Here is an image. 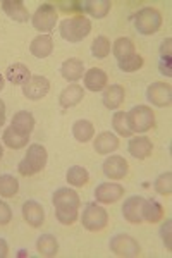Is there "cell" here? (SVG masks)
<instances>
[{
	"mask_svg": "<svg viewBox=\"0 0 172 258\" xmlns=\"http://www.w3.org/2000/svg\"><path fill=\"white\" fill-rule=\"evenodd\" d=\"M52 203L55 207V217L64 226H71L78 220L81 200L79 195L71 188H59L52 197Z\"/></svg>",
	"mask_w": 172,
	"mask_h": 258,
	"instance_id": "cell-1",
	"label": "cell"
},
{
	"mask_svg": "<svg viewBox=\"0 0 172 258\" xmlns=\"http://www.w3.org/2000/svg\"><path fill=\"white\" fill-rule=\"evenodd\" d=\"M61 36L69 43H78V41L85 40L91 31V21L85 14L69 16L64 19L59 26Z\"/></svg>",
	"mask_w": 172,
	"mask_h": 258,
	"instance_id": "cell-2",
	"label": "cell"
},
{
	"mask_svg": "<svg viewBox=\"0 0 172 258\" xmlns=\"http://www.w3.org/2000/svg\"><path fill=\"white\" fill-rule=\"evenodd\" d=\"M48 153L47 148L41 147L38 143H33L28 147V153L24 155V159L19 162L18 170L21 176H35V174L41 172L47 165Z\"/></svg>",
	"mask_w": 172,
	"mask_h": 258,
	"instance_id": "cell-3",
	"label": "cell"
},
{
	"mask_svg": "<svg viewBox=\"0 0 172 258\" xmlns=\"http://www.w3.org/2000/svg\"><path fill=\"white\" fill-rule=\"evenodd\" d=\"M128 122L131 133H146L155 127V114L148 105H134L128 112Z\"/></svg>",
	"mask_w": 172,
	"mask_h": 258,
	"instance_id": "cell-4",
	"label": "cell"
},
{
	"mask_svg": "<svg viewBox=\"0 0 172 258\" xmlns=\"http://www.w3.org/2000/svg\"><path fill=\"white\" fill-rule=\"evenodd\" d=\"M81 224L86 231L91 232H100L107 227L108 224V214L103 207L96 205V203H88L83 209L81 215Z\"/></svg>",
	"mask_w": 172,
	"mask_h": 258,
	"instance_id": "cell-5",
	"label": "cell"
},
{
	"mask_svg": "<svg viewBox=\"0 0 172 258\" xmlns=\"http://www.w3.org/2000/svg\"><path fill=\"white\" fill-rule=\"evenodd\" d=\"M134 26L141 35H155L162 26V14L155 7H143L134 18Z\"/></svg>",
	"mask_w": 172,
	"mask_h": 258,
	"instance_id": "cell-6",
	"label": "cell"
},
{
	"mask_svg": "<svg viewBox=\"0 0 172 258\" xmlns=\"http://www.w3.org/2000/svg\"><path fill=\"white\" fill-rule=\"evenodd\" d=\"M59 19L57 9L53 4H41V6L36 9V12L33 14L31 23L35 26V30H38L40 33H48L55 28V23Z\"/></svg>",
	"mask_w": 172,
	"mask_h": 258,
	"instance_id": "cell-7",
	"label": "cell"
},
{
	"mask_svg": "<svg viewBox=\"0 0 172 258\" xmlns=\"http://www.w3.org/2000/svg\"><path fill=\"white\" fill-rule=\"evenodd\" d=\"M108 248H110V251L114 255L124 258H136L141 253L138 241L129 234H116L108 243Z\"/></svg>",
	"mask_w": 172,
	"mask_h": 258,
	"instance_id": "cell-8",
	"label": "cell"
},
{
	"mask_svg": "<svg viewBox=\"0 0 172 258\" xmlns=\"http://www.w3.org/2000/svg\"><path fill=\"white\" fill-rule=\"evenodd\" d=\"M146 98L155 107H170L172 103V86L169 83L155 81L146 90Z\"/></svg>",
	"mask_w": 172,
	"mask_h": 258,
	"instance_id": "cell-9",
	"label": "cell"
},
{
	"mask_svg": "<svg viewBox=\"0 0 172 258\" xmlns=\"http://www.w3.org/2000/svg\"><path fill=\"white\" fill-rule=\"evenodd\" d=\"M50 90V81L45 76H31L29 80L23 85V95L28 100H41Z\"/></svg>",
	"mask_w": 172,
	"mask_h": 258,
	"instance_id": "cell-10",
	"label": "cell"
},
{
	"mask_svg": "<svg viewBox=\"0 0 172 258\" xmlns=\"http://www.w3.org/2000/svg\"><path fill=\"white\" fill-rule=\"evenodd\" d=\"M102 170L103 174L108 177V179H114V181H119L128 176V170H129V164L124 157L121 155H110L103 160L102 164Z\"/></svg>",
	"mask_w": 172,
	"mask_h": 258,
	"instance_id": "cell-11",
	"label": "cell"
},
{
	"mask_svg": "<svg viewBox=\"0 0 172 258\" xmlns=\"http://www.w3.org/2000/svg\"><path fill=\"white\" fill-rule=\"evenodd\" d=\"M123 197H124V188L121 184H117V182H102L95 189L96 202L105 203V205L119 202Z\"/></svg>",
	"mask_w": 172,
	"mask_h": 258,
	"instance_id": "cell-12",
	"label": "cell"
},
{
	"mask_svg": "<svg viewBox=\"0 0 172 258\" xmlns=\"http://www.w3.org/2000/svg\"><path fill=\"white\" fill-rule=\"evenodd\" d=\"M143 202L141 197H131L124 202L123 205V215L128 222L131 224H141L143 222Z\"/></svg>",
	"mask_w": 172,
	"mask_h": 258,
	"instance_id": "cell-13",
	"label": "cell"
},
{
	"mask_svg": "<svg viewBox=\"0 0 172 258\" xmlns=\"http://www.w3.org/2000/svg\"><path fill=\"white\" fill-rule=\"evenodd\" d=\"M23 217L31 227H40L45 220V210L35 200H28L23 203Z\"/></svg>",
	"mask_w": 172,
	"mask_h": 258,
	"instance_id": "cell-14",
	"label": "cell"
},
{
	"mask_svg": "<svg viewBox=\"0 0 172 258\" xmlns=\"http://www.w3.org/2000/svg\"><path fill=\"white\" fill-rule=\"evenodd\" d=\"M61 74L66 81L76 83L85 76V64L78 57H71V59L64 60V64L61 66Z\"/></svg>",
	"mask_w": 172,
	"mask_h": 258,
	"instance_id": "cell-15",
	"label": "cell"
},
{
	"mask_svg": "<svg viewBox=\"0 0 172 258\" xmlns=\"http://www.w3.org/2000/svg\"><path fill=\"white\" fill-rule=\"evenodd\" d=\"M83 98H85V88L79 86L78 83H71L67 88L62 90L59 102L62 109H71V107H76Z\"/></svg>",
	"mask_w": 172,
	"mask_h": 258,
	"instance_id": "cell-16",
	"label": "cell"
},
{
	"mask_svg": "<svg viewBox=\"0 0 172 258\" xmlns=\"http://www.w3.org/2000/svg\"><path fill=\"white\" fill-rule=\"evenodd\" d=\"M0 6H2V11L6 12L11 19L18 21V23H26L29 19V12L23 0H2Z\"/></svg>",
	"mask_w": 172,
	"mask_h": 258,
	"instance_id": "cell-17",
	"label": "cell"
},
{
	"mask_svg": "<svg viewBox=\"0 0 172 258\" xmlns=\"http://www.w3.org/2000/svg\"><path fill=\"white\" fill-rule=\"evenodd\" d=\"M93 148L100 155H110L112 152H116L119 148V138H117L114 133H108V131L100 133L93 143Z\"/></svg>",
	"mask_w": 172,
	"mask_h": 258,
	"instance_id": "cell-18",
	"label": "cell"
},
{
	"mask_svg": "<svg viewBox=\"0 0 172 258\" xmlns=\"http://www.w3.org/2000/svg\"><path fill=\"white\" fill-rule=\"evenodd\" d=\"M107 86V74L103 69L91 68L85 73V88L90 91H102Z\"/></svg>",
	"mask_w": 172,
	"mask_h": 258,
	"instance_id": "cell-19",
	"label": "cell"
},
{
	"mask_svg": "<svg viewBox=\"0 0 172 258\" xmlns=\"http://www.w3.org/2000/svg\"><path fill=\"white\" fill-rule=\"evenodd\" d=\"M53 50V41L50 35H38L36 38L29 43V52L36 57V59H45L52 53Z\"/></svg>",
	"mask_w": 172,
	"mask_h": 258,
	"instance_id": "cell-20",
	"label": "cell"
},
{
	"mask_svg": "<svg viewBox=\"0 0 172 258\" xmlns=\"http://www.w3.org/2000/svg\"><path fill=\"white\" fill-rule=\"evenodd\" d=\"M11 127H14L16 131L21 133V135L29 136L33 129H35V117H33L31 112L19 110V112H16L14 117H12Z\"/></svg>",
	"mask_w": 172,
	"mask_h": 258,
	"instance_id": "cell-21",
	"label": "cell"
},
{
	"mask_svg": "<svg viewBox=\"0 0 172 258\" xmlns=\"http://www.w3.org/2000/svg\"><path fill=\"white\" fill-rule=\"evenodd\" d=\"M128 150L134 159L143 160L146 157H150V153H152V150H153V145H152V141H150V138H146V136H136V138H133L129 141Z\"/></svg>",
	"mask_w": 172,
	"mask_h": 258,
	"instance_id": "cell-22",
	"label": "cell"
},
{
	"mask_svg": "<svg viewBox=\"0 0 172 258\" xmlns=\"http://www.w3.org/2000/svg\"><path fill=\"white\" fill-rule=\"evenodd\" d=\"M124 97H126V91L121 85H110V86H105L103 90V105L110 110H116L121 103L124 102Z\"/></svg>",
	"mask_w": 172,
	"mask_h": 258,
	"instance_id": "cell-23",
	"label": "cell"
},
{
	"mask_svg": "<svg viewBox=\"0 0 172 258\" xmlns=\"http://www.w3.org/2000/svg\"><path fill=\"white\" fill-rule=\"evenodd\" d=\"M112 2L110 0H85L83 2V12H88L96 19H102L110 12Z\"/></svg>",
	"mask_w": 172,
	"mask_h": 258,
	"instance_id": "cell-24",
	"label": "cell"
},
{
	"mask_svg": "<svg viewBox=\"0 0 172 258\" xmlns=\"http://www.w3.org/2000/svg\"><path fill=\"white\" fill-rule=\"evenodd\" d=\"M36 249L41 256H47V258H52V256H57L59 253V241L55 236L52 234H43L40 236L38 241H36Z\"/></svg>",
	"mask_w": 172,
	"mask_h": 258,
	"instance_id": "cell-25",
	"label": "cell"
},
{
	"mask_svg": "<svg viewBox=\"0 0 172 258\" xmlns=\"http://www.w3.org/2000/svg\"><path fill=\"white\" fill-rule=\"evenodd\" d=\"M95 135V126L88 119H79L73 124V136L79 143H88Z\"/></svg>",
	"mask_w": 172,
	"mask_h": 258,
	"instance_id": "cell-26",
	"label": "cell"
},
{
	"mask_svg": "<svg viewBox=\"0 0 172 258\" xmlns=\"http://www.w3.org/2000/svg\"><path fill=\"white\" fill-rule=\"evenodd\" d=\"M2 141L6 143V147H9L11 150H21V148H24L29 143V136L21 135V133L16 131L14 127L9 126L6 131H4Z\"/></svg>",
	"mask_w": 172,
	"mask_h": 258,
	"instance_id": "cell-27",
	"label": "cell"
},
{
	"mask_svg": "<svg viewBox=\"0 0 172 258\" xmlns=\"http://www.w3.org/2000/svg\"><path fill=\"white\" fill-rule=\"evenodd\" d=\"M6 78H7V81L12 83V85H24V83L31 78V73H29V69L26 66L18 62V64H12L7 68Z\"/></svg>",
	"mask_w": 172,
	"mask_h": 258,
	"instance_id": "cell-28",
	"label": "cell"
},
{
	"mask_svg": "<svg viewBox=\"0 0 172 258\" xmlns=\"http://www.w3.org/2000/svg\"><path fill=\"white\" fill-rule=\"evenodd\" d=\"M66 179H67V184L74 186V188H83L90 181V172L85 167H81V165H73V167H69V170H67Z\"/></svg>",
	"mask_w": 172,
	"mask_h": 258,
	"instance_id": "cell-29",
	"label": "cell"
},
{
	"mask_svg": "<svg viewBox=\"0 0 172 258\" xmlns=\"http://www.w3.org/2000/svg\"><path fill=\"white\" fill-rule=\"evenodd\" d=\"M163 217V207L155 200H145L143 202V220L150 224L160 222Z\"/></svg>",
	"mask_w": 172,
	"mask_h": 258,
	"instance_id": "cell-30",
	"label": "cell"
},
{
	"mask_svg": "<svg viewBox=\"0 0 172 258\" xmlns=\"http://www.w3.org/2000/svg\"><path fill=\"white\" fill-rule=\"evenodd\" d=\"M19 191V181L11 174H2L0 176V197L11 198Z\"/></svg>",
	"mask_w": 172,
	"mask_h": 258,
	"instance_id": "cell-31",
	"label": "cell"
},
{
	"mask_svg": "<svg viewBox=\"0 0 172 258\" xmlns=\"http://www.w3.org/2000/svg\"><path fill=\"white\" fill-rule=\"evenodd\" d=\"M112 52H114V55L117 57V59H126V57L133 55L134 53V43L131 38H126V36H123V38H117L114 41V45H112Z\"/></svg>",
	"mask_w": 172,
	"mask_h": 258,
	"instance_id": "cell-32",
	"label": "cell"
},
{
	"mask_svg": "<svg viewBox=\"0 0 172 258\" xmlns=\"http://www.w3.org/2000/svg\"><path fill=\"white\" fill-rule=\"evenodd\" d=\"M112 127L119 136L123 138H129L133 135L131 129H129V122H128V112H116L114 117H112Z\"/></svg>",
	"mask_w": 172,
	"mask_h": 258,
	"instance_id": "cell-33",
	"label": "cell"
},
{
	"mask_svg": "<svg viewBox=\"0 0 172 258\" xmlns=\"http://www.w3.org/2000/svg\"><path fill=\"white\" fill-rule=\"evenodd\" d=\"M91 53H93V57H96V59H105L108 53H110V41H108L107 36L103 35L96 36L93 43H91Z\"/></svg>",
	"mask_w": 172,
	"mask_h": 258,
	"instance_id": "cell-34",
	"label": "cell"
},
{
	"mask_svg": "<svg viewBox=\"0 0 172 258\" xmlns=\"http://www.w3.org/2000/svg\"><path fill=\"white\" fill-rule=\"evenodd\" d=\"M153 188L158 195H162V197H169L172 193V172H169V170L162 172L160 176L155 179Z\"/></svg>",
	"mask_w": 172,
	"mask_h": 258,
	"instance_id": "cell-35",
	"label": "cell"
},
{
	"mask_svg": "<svg viewBox=\"0 0 172 258\" xmlns=\"http://www.w3.org/2000/svg\"><path fill=\"white\" fill-rule=\"evenodd\" d=\"M145 64L143 57L138 55V53H133V55L126 57V59H121L117 62V66H119V69L123 71V73H134V71L141 69Z\"/></svg>",
	"mask_w": 172,
	"mask_h": 258,
	"instance_id": "cell-36",
	"label": "cell"
},
{
	"mask_svg": "<svg viewBox=\"0 0 172 258\" xmlns=\"http://www.w3.org/2000/svg\"><path fill=\"white\" fill-rule=\"evenodd\" d=\"M57 6L61 7V11H64V12H79V14L83 12L81 0H69V2H67V0H59Z\"/></svg>",
	"mask_w": 172,
	"mask_h": 258,
	"instance_id": "cell-37",
	"label": "cell"
},
{
	"mask_svg": "<svg viewBox=\"0 0 172 258\" xmlns=\"http://www.w3.org/2000/svg\"><path fill=\"white\" fill-rule=\"evenodd\" d=\"M160 236H162V241L163 244H165V248L172 249V219H167L165 222H163V226L160 229Z\"/></svg>",
	"mask_w": 172,
	"mask_h": 258,
	"instance_id": "cell-38",
	"label": "cell"
},
{
	"mask_svg": "<svg viewBox=\"0 0 172 258\" xmlns=\"http://www.w3.org/2000/svg\"><path fill=\"white\" fill-rule=\"evenodd\" d=\"M11 220H12V210H11L9 203L0 200V226H7Z\"/></svg>",
	"mask_w": 172,
	"mask_h": 258,
	"instance_id": "cell-39",
	"label": "cell"
},
{
	"mask_svg": "<svg viewBox=\"0 0 172 258\" xmlns=\"http://www.w3.org/2000/svg\"><path fill=\"white\" fill-rule=\"evenodd\" d=\"M158 71L163 76L170 78L172 76V57H162L160 62H158Z\"/></svg>",
	"mask_w": 172,
	"mask_h": 258,
	"instance_id": "cell-40",
	"label": "cell"
},
{
	"mask_svg": "<svg viewBox=\"0 0 172 258\" xmlns=\"http://www.w3.org/2000/svg\"><path fill=\"white\" fill-rule=\"evenodd\" d=\"M160 57H172V38H165L162 41Z\"/></svg>",
	"mask_w": 172,
	"mask_h": 258,
	"instance_id": "cell-41",
	"label": "cell"
},
{
	"mask_svg": "<svg viewBox=\"0 0 172 258\" xmlns=\"http://www.w3.org/2000/svg\"><path fill=\"white\" fill-rule=\"evenodd\" d=\"M7 255H9V244L6 239L0 238V258H6Z\"/></svg>",
	"mask_w": 172,
	"mask_h": 258,
	"instance_id": "cell-42",
	"label": "cell"
},
{
	"mask_svg": "<svg viewBox=\"0 0 172 258\" xmlns=\"http://www.w3.org/2000/svg\"><path fill=\"white\" fill-rule=\"evenodd\" d=\"M6 122V103L0 100V124Z\"/></svg>",
	"mask_w": 172,
	"mask_h": 258,
	"instance_id": "cell-43",
	"label": "cell"
},
{
	"mask_svg": "<svg viewBox=\"0 0 172 258\" xmlns=\"http://www.w3.org/2000/svg\"><path fill=\"white\" fill-rule=\"evenodd\" d=\"M4 83H6V81H4V76H2V74H0V91L4 90Z\"/></svg>",
	"mask_w": 172,
	"mask_h": 258,
	"instance_id": "cell-44",
	"label": "cell"
},
{
	"mask_svg": "<svg viewBox=\"0 0 172 258\" xmlns=\"http://www.w3.org/2000/svg\"><path fill=\"white\" fill-rule=\"evenodd\" d=\"M4 157V148H2V145H0V159Z\"/></svg>",
	"mask_w": 172,
	"mask_h": 258,
	"instance_id": "cell-45",
	"label": "cell"
},
{
	"mask_svg": "<svg viewBox=\"0 0 172 258\" xmlns=\"http://www.w3.org/2000/svg\"><path fill=\"white\" fill-rule=\"evenodd\" d=\"M0 126H2V124H0Z\"/></svg>",
	"mask_w": 172,
	"mask_h": 258,
	"instance_id": "cell-46",
	"label": "cell"
}]
</instances>
